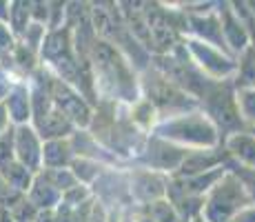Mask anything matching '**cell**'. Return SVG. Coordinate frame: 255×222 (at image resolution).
Here are the masks:
<instances>
[{
  "instance_id": "2",
  "label": "cell",
  "mask_w": 255,
  "mask_h": 222,
  "mask_svg": "<svg viewBox=\"0 0 255 222\" xmlns=\"http://www.w3.org/2000/svg\"><path fill=\"white\" fill-rule=\"evenodd\" d=\"M16 151H18V158H20L22 167H36L38 160H40V147H38V140L33 136L31 129L27 127H18V133H16Z\"/></svg>"
},
{
  "instance_id": "5",
  "label": "cell",
  "mask_w": 255,
  "mask_h": 222,
  "mask_svg": "<svg viewBox=\"0 0 255 222\" xmlns=\"http://www.w3.org/2000/svg\"><path fill=\"white\" fill-rule=\"evenodd\" d=\"M7 180H9V187L11 189H27V185H29V174H27V169H24L22 165H11V167H7Z\"/></svg>"
},
{
  "instance_id": "1",
  "label": "cell",
  "mask_w": 255,
  "mask_h": 222,
  "mask_svg": "<svg viewBox=\"0 0 255 222\" xmlns=\"http://www.w3.org/2000/svg\"><path fill=\"white\" fill-rule=\"evenodd\" d=\"M240 194H242V185L233 182L231 178H229L224 185H220L209 202V209H207L209 220L211 222H227L229 216L242 207V205H238Z\"/></svg>"
},
{
  "instance_id": "4",
  "label": "cell",
  "mask_w": 255,
  "mask_h": 222,
  "mask_svg": "<svg viewBox=\"0 0 255 222\" xmlns=\"http://www.w3.org/2000/svg\"><path fill=\"white\" fill-rule=\"evenodd\" d=\"M229 147H231V149H233L238 156H242L247 162H251V165H255V142L251 140V138L235 136Z\"/></svg>"
},
{
  "instance_id": "6",
  "label": "cell",
  "mask_w": 255,
  "mask_h": 222,
  "mask_svg": "<svg viewBox=\"0 0 255 222\" xmlns=\"http://www.w3.org/2000/svg\"><path fill=\"white\" fill-rule=\"evenodd\" d=\"M244 80L255 82V51H251L247 58V65H244Z\"/></svg>"
},
{
  "instance_id": "3",
  "label": "cell",
  "mask_w": 255,
  "mask_h": 222,
  "mask_svg": "<svg viewBox=\"0 0 255 222\" xmlns=\"http://www.w3.org/2000/svg\"><path fill=\"white\" fill-rule=\"evenodd\" d=\"M7 107L11 109V116L16 118V120H24V118L29 116V98H27V93H24V89H16V91L9 96Z\"/></svg>"
}]
</instances>
